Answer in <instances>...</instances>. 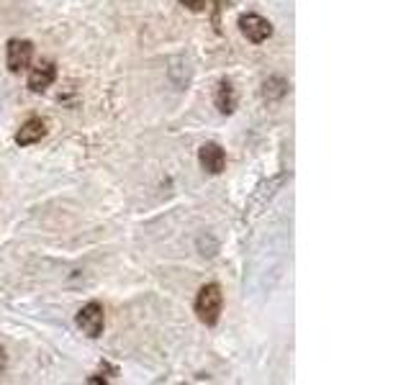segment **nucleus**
<instances>
[{
	"instance_id": "8",
	"label": "nucleus",
	"mask_w": 411,
	"mask_h": 385,
	"mask_svg": "<svg viewBox=\"0 0 411 385\" xmlns=\"http://www.w3.org/2000/svg\"><path fill=\"white\" fill-rule=\"evenodd\" d=\"M216 108H219L221 113H231L234 108H237V95H234V88H231V82H219V88H216Z\"/></svg>"
},
{
	"instance_id": "4",
	"label": "nucleus",
	"mask_w": 411,
	"mask_h": 385,
	"mask_svg": "<svg viewBox=\"0 0 411 385\" xmlns=\"http://www.w3.org/2000/svg\"><path fill=\"white\" fill-rule=\"evenodd\" d=\"M239 31L252 41V44H262L273 36V24L267 18L257 16V13H245L239 16Z\"/></svg>"
},
{
	"instance_id": "1",
	"label": "nucleus",
	"mask_w": 411,
	"mask_h": 385,
	"mask_svg": "<svg viewBox=\"0 0 411 385\" xmlns=\"http://www.w3.org/2000/svg\"><path fill=\"white\" fill-rule=\"evenodd\" d=\"M221 308H224V296H221V288L216 283H209L198 290V298H195V316L201 319L206 326H213L219 321Z\"/></svg>"
},
{
	"instance_id": "6",
	"label": "nucleus",
	"mask_w": 411,
	"mask_h": 385,
	"mask_svg": "<svg viewBox=\"0 0 411 385\" xmlns=\"http://www.w3.org/2000/svg\"><path fill=\"white\" fill-rule=\"evenodd\" d=\"M57 80V67L55 62H39L31 75H28V88L34 90V93H44L52 82Z\"/></svg>"
},
{
	"instance_id": "2",
	"label": "nucleus",
	"mask_w": 411,
	"mask_h": 385,
	"mask_svg": "<svg viewBox=\"0 0 411 385\" xmlns=\"http://www.w3.org/2000/svg\"><path fill=\"white\" fill-rule=\"evenodd\" d=\"M34 59V44L26 41V39H10L8 46H6V64L13 75L23 72Z\"/></svg>"
},
{
	"instance_id": "10",
	"label": "nucleus",
	"mask_w": 411,
	"mask_h": 385,
	"mask_svg": "<svg viewBox=\"0 0 411 385\" xmlns=\"http://www.w3.org/2000/svg\"><path fill=\"white\" fill-rule=\"evenodd\" d=\"M3 373H6V350L0 347V375H3Z\"/></svg>"
},
{
	"instance_id": "7",
	"label": "nucleus",
	"mask_w": 411,
	"mask_h": 385,
	"mask_svg": "<svg viewBox=\"0 0 411 385\" xmlns=\"http://www.w3.org/2000/svg\"><path fill=\"white\" fill-rule=\"evenodd\" d=\"M46 136V121L41 118H28L26 124L16 131V144L19 147H28V144H37Z\"/></svg>"
},
{
	"instance_id": "3",
	"label": "nucleus",
	"mask_w": 411,
	"mask_h": 385,
	"mask_svg": "<svg viewBox=\"0 0 411 385\" xmlns=\"http://www.w3.org/2000/svg\"><path fill=\"white\" fill-rule=\"evenodd\" d=\"M77 326L82 329V334H88L93 339L101 337L103 326H106V311H103V306L95 303V301L82 306L80 311H77Z\"/></svg>"
},
{
	"instance_id": "5",
	"label": "nucleus",
	"mask_w": 411,
	"mask_h": 385,
	"mask_svg": "<svg viewBox=\"0 0 411 385\" xmlns=\"http://www.w3.org/2000/svg\"><path fill=\"white\" fill-rule=\"evenodd\" d=\"M198 162H201V167L211 175H221L224 167H227V154L221 149L219 144H203L201 149H198Z\"/></svg>"
},
{
	"instance_id": "9",
	"label": "nucleus",
	"mask_w": 411,
	"mask_h": 385,
	"mask_svg": "<svg viewBox=\"0 0 411 385\" xmlns=\"http://www.w3.org/2000/svg\"><path fill=\"white\" fill-rule=\"evenodd\" d=\"M185 8L193 10V13H201V10H206V0H180Z\"/></svg>"
}]
</instances>
